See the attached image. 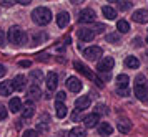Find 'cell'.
<instances>
[{
	"mask_svg": "<svg viewBox=\"0 0 148 137\" xmlns=\"http://www.w3.org/2000/svg\"><path fill=\"white\" fill-rule=\"evenodd\" d=\"M32 20L38 25H47V23L52 22V12L47 7H38L32 12Z\"/></svg>",
	"mask_w": 148,
	"mask_h": 137,
	"instance_id": "6da1fadb",
	"label": "cell"
},
{
	"mask_svg": "<svg viewBox=\"0 0 148 137\" xmlns=\"http://www.w3.org/2000/svg\"><path fill=\"white\" fill-rule=\"evenodd\" d=\"M25 40H27V36H25V33H23V30L20 26H17V25L10 26V30H8V41L12 45H22Z\"/></svg>",
	"mask_w": 148,
	"mask_h": 137,
	"instance_id": "7a4b0ae2",
	"label": "cell"
},
{
	"mask_svg": "<svg viewBox=\"0 0 148 137\" xmlns=\"http://www.w3.org/2000/svg\"><path fill=\"white\" fill-rule=\"evenodd\" d=\"M73 66H75V70H78L80 73H83V74H85L88 79H93V81H95V83H97L98 86H101V79H100V78H97V76H95L93 73L90 71V70H88L87 66L83 65V63H80V61H75Z\"/></svg>",
	"mask_w": 148,
	"mask_h": 137,
	"instance_id": "3957f363",
	"label": "cell"
},
{
	"mask_svg": "<svg viewBox=\"0 0 148 137\" xmlns=\"http://www.w3.org/2000/svg\"><path fill=\"white\" fill-rule=\"evenodd\" d=\"M115 61L112 56H105V58H101L98 61V66H97V70L101 73V74H105V73H110L112 71V68H113Z\"/></svg>",
	"mask_w": 148,
	"mask_h": 137,
	"instance_id": "277c9868",
	"label": "cell"
},
{
	"mask_svg": "<svg viewBox=\"0 0 148 137\" xmlns=\"http://www.w3.org/2000/svg\"><path fill=\"white\" fill-rule=\"evenodd\" d=\"M83 55H85V58L87 59H98L103 55V51H101V48L100 46H90V48H85L83 50Z\"/></svg>",
	"mask_w": 148,
	"mask_h": 137,
	"instance_id": "5b68a950",
	"label": "cell"
},
{
	"mask_svg": "<svg viewBox=\"0 0 148 137\" xmlns=\"http://www.w3.org/2000/svg\"><path fill=\"white\" fill-rule=\"evenodd\" d=\"M95 20V12L92 8H83L78 15V22L80 23H92Z\"/></svg>",
	"mask_w": 148,
	"mask_h": 137,
	"instance_id": "8992f818",
	"label": "cell"
},
{
	"mask_svg": "<svg viewBox=\"0 0 148 137\" xmlns=\"http://www.w3.org/2000/svg\"><path fill=\"white\" fill-rule=\"evenodd\" d=\"M98 122H100V116H98L97 112H92V114H88V116L83 117V124H85V127H97Z\"/></svg>",
	"mask_w": 148,
	"mask_h": 137,
	"instance_id": "52a82bcc",
	"label": "cell"
},
{
	"mask_svg": "<svg viewBox=\"0 0 148 137\" xmlns=\"http://www.w3.org/2000/svg\"><path fill=\"white\" fill-rule=\"evenodd\" d=\"M132 20H133V22H136V23H147V22H148V10L140 8V10L133 12Z\"/></svg>",
	"mask_w": 148,
	"mask_h": 137,
	"instance_id": "ba28073f",
	"label": "cell"
},
{
	"mask_svg": "<svg viewBox=\"0 0 148 137\" xmlns=\"http://www.w3.org/2000/svg\"><path fill=\"white\" fill-rule=\"evenodd\" d=\"M67 88L72 92H78L82 89V81L78 78H75V76H70V78L67 79Z\"/></svg>",
	"mask_w": 148,
	"mask_h": 137,
	"instance_id": "9c48e42d",
	"label": "cell"
},
{
	"mask_svg": "<svg viewBox=\"0 0 148 137\" xmlns=\"http://www.w3.org/2000/svg\"><path fill=\"white\" fill-rule=\"evenodd\" d=\"M90 104H92L90 96H80V98L75 101V107H77V111H83V109H87Z\"/></svg>",
	"mask_w": 148,
	"mask_h": 137,
	"instance_id": "30bf717a",
	"label": "cell"
},
{
	"mask_svg": "<svg viewBox=\"0 0 148 137\" xmlns=\"http://www.w3.org/2000/svg\"><path fill=\"white\" fill-rule=\"evenodd\" d=\"M135 96L140 99V101H143V103H147L148 101V89H147V86H135Z\"/></svg>",
	"mask_w": 148,
	"mask_h": 137,
	"instance_id": "8fae6325",
	"label": "cell"
},
{
	"mask_svg": "<svg viewBox=\"0 0 148 137\" xmlns=\"http://www.w3.org/2000/svg\"><path fill=\"white\" fill-rule=\"evenodd\" d=\"M57 84H58V76H57V73L50 71L47 74V88H48V91L57 89Z\"/></svg>",
	"mask_w": 148,
	"mask_h": 137,
	"instance_id": "7c38bea8",
	"label": "cell"
},
{
	"mask_svg": "<svg viewBox=\"0 0 148 137\" xmlns=\"http://www.w3.org/2000/svg\"><path fill=\"white\" fill-rule=\"evenodd\" d=\"M78 38L82 41H92L95 38V32H92L90 28H82V30H78Z\"/></svg>",
	"mask_w": 148,
	"mask_h": 137,
	"instance_id": "4fadbf2b",
	"label": "cell"
},
{
	"mask_svg": "<svg viewBox=\"0 0 148 137\" xmlns=\"http://www.w3.org/2000/svg\"><path fill=\"white\" fill-rule=\"evenodd\" d=\"M12 91H15L12 81H3V83H0V96H10Z\"/></svg>",
	"mask_w": 148,
	"mask_h": 137,
	"instance_id": "5bb4252c",
	"label": "cell"
},
{
	"mask_svg": "<svg viewBox=\"0 0 148 137\" xmlns=\"http://www.w3.org/2000/svg\"><path fill=\"white\" fill-rule=\"evenodd\" d=\"M35 114V107L32 101H25V109L22 111V117L23 119H30Z\"/></svg>",
	"mask_w": 148,
	"mask_h": 137,
	"instance_id": "9a60e30c",
	"label": "cell"
},
{
	"mask_svg": "<svg viewBox=\"0 0 148 137\" xmlns=\"http://www.w3.org/2000/svg\"><path fill=\"white\" fill-rule=\"evenodd\" d=\"M68 23H70V15L67 12H60L57 15V25L60 26V28H65Z\"/></svg>",
	"mask_w": 148,
	"mask_h": 137,
	"instance_id": "2e32d148",
	"label": "cell"
},
{
	"mask_svg": "<svg viewBox=\"0 0 148 137\" xmlns=\"http://www.w3.org/2000/svg\"><path fill=\"white\" fill-rule=\"evenodd\" d=\"M12 84H14L15 91H23L25 89V76H22V74L15 76L14 81H12Z\"/></svg>",
	"mask_w": 148,
	"mask_h": 137,
	"instance_id": "e0dca14e",
	"label": "cell"
},
{
	"mask_svg": "<svg viewBox=\"0 0 148 137\" xmlns=\"http://www.w3.org/2000/svg\"><path fill=\"white\" fill-rule=\"evenodd\" d=\"M128 83H130V78L127 74H118V78H116V89H127Z\"/></svg>",
	"mask_w": 148,
	"mask_h": 137,
	"instance_id": "ac0fdd59",
	"label": "cell"
},
{
	"mask_svg": "<svg viewBox=\"0 0 148 137\" xmlns=\"http://www.w3.org/2000/svg\"><path fill=\"white\" fill-rule=\"evenodd\" d=\"M55 109H57V117H60V119H63L65 116H67V106L63 104V103H55Z\"/></svg>",
	"mask_w": 148,
	"mask_h": 137,
	"instance_id": "d6986e66",
	"label": "cell"
},
{
	"mask_svg": "<svg viewBox=\"0 0 148 137\" xmlns=\"http://www.w3.org/2000/svg\"><path fill=\"white\" fill-rule=\"evenodd\" d=\"M28 94H30V98L32 99H38L42 96L40 86L38 84H30V88H28Z\"/></svg>",
	"mask_w": 148,
	"mask_h": 137,
	"instance_id": "ffe728a7",
	"label": "cell"
},
{
	"mask_svg": "<svg viewBox=\"0 0 148 137\" xmlns=\"http://www.w3.org/2000/svg\"><path fill=\"white\" fill-rule=\"evenodd\" d=\"M101 12H103V17L107 20H115L116 18V12H115V8H112V7H103L101 8Z\"/></svg>",
	"mask_w": 148,
	"mask_h": 137,
	"instance_id": "44dd1931",
	"label": "cell"
},
{
	"mask_svg": "<svg viewBox=\"0 0 148 137\" xmlns=\"http://www.w3.org/2000/svg\"><path fill=\"white\" fill-rule=\"evenodd\" d=\"M8 107H10V111L12 112H18L22 109V101L18 98H12L10 99V103H8Z\"/></svg>",
	"mask_w": 148,
	"mask_h": 137,
	"instance_id": "7402d4cb",
	"label": "cell"
},
{
	"mask_svg": "<svg viewBox=\"0 0 148 137\" xmlns=\"http://www.w3.org/2000/svg\"><path fill=\"white\" fill-rule=\"evenodd\" d=\"M112 126L108 124V122H101V124H98V134L100 136H110L112 134Z\"/></svg>",
	"mask_w": 148,
	"mask_h": 137,
	"instance_id": "603a6c76",
	"label": "cell"
},
{
	"mask_svg": "<svg viewBox=\"0 0 148 137\" xmlns=\"http://www.w3.org/2000/svg\"><path fill=\"white\" fill-rule=\"evenodd\" d=\"M125 66L130 68V70H136V68L140 66V61L135 58V56H128V58L125 59Z\"/></svg>",
	"mask_w": 148,
	"mask_h": 137,
	"instance_id": "cb8c5ba5",
	"label": "cell"
},
{
	"mask_svg": "<svg viewBox=\"0 0 148 137\" xmlns=\"http://www.w3.org/2000/svg\"><path fill=\"white\" fill-rule=\"evenodd\" d=\"M116 127H118V131H120V132L128 134V132H130V129H132V122H128V121H118Z\"/></svg>",
	"mask_w": 148,
	"mask_h": 137,
	"instance_id": "d4e9b609",
	"label": "cell"
},
{
	"mask_svg": "<svg viewBox=\"0 0 148 137\" xmlns=\"http://www.w3.org/2000/svg\"><path fill=\"white\" fill-rule=\"evenodd\" d=\"M85 129L83 127H73L72 131L68 132V137H85Z\"/></svg>",
	"mask_w": 148,
	"mask_h": 137,
	"instance_id": "484cf974",
	"label": "cell"
},
{
	"mask_svg": "<svg viewBox=\"0 0 148 137\" xmlns=\"http://www.w3.org/2000/svg\"><path fill=\"white\" fill-rule=\"evenodd\" d=\"M116 30L120 33H127L130 30V25H128V22L125 20H118V23H116Z\"/></svg>",
	"mask_w": 148,
	"mask_h": 137,
	"instance_id": "4316f807",
	"label": "cell"
},
{
	"mask_svg": "<svg viewBox=\"0 0 148 137\" xmlns=\"http://www.w3.org/2000/svg\"><path fill=\"white\" fill-rule=\"evenodd\" d=\"M30 78L34 79V81H40V79L43 78V73H42L40 70H32V71H30Z\"/></svg>",
	"mask_w": 148,
	"mask_h": 137,
	"instance_id": "83f0119b",
	"label": "cell"
},
{
	"mask_svg": "<svg viewBox=\"0 0 148 137\" xmlns=\"http://www.w3.org/2000/svg\"><path fill=\"white\" fill-rule=\"evenodd\" d=\"M105 38H107V41H110V43H118V41H120L118 33H110V35H107Z\"/></svg>",
	"mask_w": 148,
	"mask_h": 137,
	"instance_id": "f1b7e54d",
	"label": "cell"
},
{
	"mask_svg": "<svg viewBox=\"0 0 148 137\" xmlns=\"http://www.w3.org/2000/svg\"><path fill=\"white\" fill-rule=\"evenodd\" d=\"M135 83H136L135 86H147V79H145V76H143V74H138V76H136V79H135Z\"/></svg>",
	"mask_w": 148,
	"mask_h": 137,
	"instance_id": "f546056e",
	"label": "cell"
},
{
	"mask_svg": "<svg viewBox=\"0 0 148 137\" xmlns=\"http://www.w3.org/2000/svg\"><path fill=\"white\" fill-rule=\"evenodd\" d=\"M132 7V2H118V8L120 10H128Z\"/></svg>",
	"mask_w": 148,
	"mask_h": 137,
	"instance_id": "4dcf8cb0",
	"label": "cell"
},
{
	"mask_svg": "<svg viewBox=\"0 0 148 137\" xmlns=\"http://www.w3.org/2000/svg\"><path fill=\"white\" fill-rule=\"evenodd\" d=\"M23 137H38V132H37V131H32V129H28V131H25Z\"/></svg>",
	"mask_w": 148,
	"mask_h": 137,
	"instance_id": "1f68e13d",
	"label": "cell"
},
{
	"mask_svg": "<svg viewBox=\"0 0 148 137\" xmlns=\"http://www.w3.org/2000/svg\"><path fill=\"white\" fill-rule=\"evenodd\" d=\"M5 117H7V109L0 104V119H5Z\"/></svg>",
	"mask_w": 148,
	"mask_h": 137,
	"instance_id": "d6a6232c",
	"label": "cell"
},
{
	"mask_svg": "<svg viewBox=\"0 0 148 137\" xmlns=\"http://www.w3.org/2000/svg\"><path fill=\"white\" fill-rule=\"evenodd\" d=\"M65 98H67V96H65V92L63 91H60L58 94H57V101H58V103H63V99Z\"/></svg>",
	"mask_w": 148,
	"mask_h": 137,
	"instance_id": "836d02e7",
	"label": "cell"
},
{
	"mask_svg": "<svg viewBox=\"0 0 148 137\" xmlns=\"http://www.w3.org/2000/svg\"><path fill=\"white\" fill-rule=\"evenodd\" d=\"M116 92H118L120 96H128V94H130V91H128V88H127V89H116Z\"/></svg>",
	"mask_w": 148,
	"mask_h": 137,
	"instance_id": "e575fe53",
	"label": "cell"
},
{
	"mask_svg": "<svg viewBox=\"0 0 148 137\" xmlns=\"http://www.w3.org/2000/svg\"><path fill=\"white\" fill-rule=\"evenodd\" d=\"M5 74H7V68H5L3 65H0V78H3Z\"/></svg>",
	"mask_w": 148,
	"mask_h": 137,
	"instance_id": "d590c367",
	"label": "cell"
},
{
	"mask_svg": "<svg viewBox=\"0 0 148 137\" xmlns=\"http://www.w3.org/2000/svg\"><path fill=\"white\" fill-rule=\"evenodd\" d=\"M98 112H107V107L103 104H98L97 106V114H98Z\"/></svg>",
	"mask_w": 148,
	"mask_h": 137,
	"instance_id": "8d00e7d4",
	"label": "cell"
},
{
	"mask_svg": "<svg viewBox=\"0 0 148 137\" xmlns=\"http://www.w3.org/2000/svg\"><path fill=\"white\" fill-rule=\"evenodd\" d=\"M5 45V35H3V32L0 30V46Z\"/></svg>",
	"mask_w": 148,
	"mask_h": 137,
	"instance_id": "74e56055",
	"label": "cell"
},
{
	"mask_svg": "<svg viewBox=\"0 0 148 137\" xmlns=\"http://www.w3.org/2000/svg\"><path fill=\"white\" fill-rule=\"evenodd\" d=\"M30 65H32L30 61H20V66H22V68H28Z\"/></svg>",
	"mask_w": 148,
	"mask_h": 137,
	"instance_id": "f35d334b",
	"label": "cell"
},
{
	"mask_svg": "<svg viewBox=\"0 0 148 137\" xmlns=\"http://www.w3.org/2000/svg\"><path fill=\"white\" fill-rule=\"evenodd\" d=\"M17 3H20V5H28V3H30V0H18Z\"/></svg>",
	"mask_w": 148,
	"mask_h": 137,
	"instance_id": "ab89813d",
	"label": "cell"
},
{
	"mask_svg": "<svg viewBox=\"0 0 148 137\" xmlns=\"http://www.w3.org/2000/svg\"><path fill=\"white\" fill-rule=\"evenodd\" d=\"M147 43H148V36H147Z\"/></svg>",
	"mask_w": 148,
	"mask_h": 137,
	"instance_id": "60d3db41",
	"label": "cell"
}]
</instances>
